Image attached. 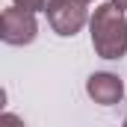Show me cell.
Wrapping results in <instances>:
<instances>
[{
	"label": "cell",
	"instance_id": "3957f363",
	"mask_svg": "<svg viewBox=\"0 0 127 127\" xmlns=\"http://www.w3.org/2000/svg\"><path fill=\"white\" fill-rule=\"evenodd\" d=\"M47 21L53 32L59 35H74L86 24V3L83 0H47Z\"/></svg>",
	"mask_w": 127,
	"mask_h": 127
},
{
	"label": "cell",
	"instance_id": "52a82bcc",
	"mask_svg": "<svg viewBox=\"0 0 127 127\" xmlns=\"http://www.w3.org/2000/svg\"><path fill=\"white\" fill-rule=\"evenodd\" d=\"M112 6H118L121 12H127V0H112Z\"/></svg>",
	"mask_w": 127,
	"mask_h": 127
},
{
	"label": "cell",
	"instance_id": "30bf717a",
	"mask_svg": "<svg viewBox=\"0 0 127 127\" xmlns=\"http://www.w3.org/2000/svg\"><path fill=\"white\" fill-rule=\"evenodd\" d=\"M83 3H89V0H83Z\"/></svg>",
	"mask_w": 127,
	"mask_h": 127
},
{
	"label": "cell",
	"instance_id": "ba28073f",
	"mask_svg": "<svg viewBox=\"0 0 127 127\" xmlns=\"http://www.w3.org/2000/svg\"><path fill=\"white\" fill-rule=\"evenodd\" d=\"M3 103H6V92L0 89V109H3Z\"/></svg>",
	"mask_w": 127,
	"mask_h": 127
},
{
	"label": "cell",
	"instance_id": "8992f818",
	"mask_svg": "<svg viewBox=\"0 0 127 127\" xmlns=\"http://www.w3.org/2000/svg\"><path fill=\"white\" fill-rule=\"evenodd\" d=\"M0 127H24V121L15 112H0Z\"/></svg>",
	"mask_w": 127,
	"mask_h": 127
},
{
	"label": "cell",
	"instance_id": "9c48e42d",
	"mask_svg": "<svg viewBox=\"0 0 127 127\" xmlns=\"http://www.w3.org/2000/svg\"><path fill=\"white\" fill-rule=\"evenodd\" d=\"M124 127H127V118H124Z\"/></svg>",
	"mask_w": 127,
	"mask_h": 127
},
{
	"label": "cell",
	"instance_id": "277c9868",
	"mask_svg": "<svg viewBox=\"0 0 127 127\" xmlns=\"http://www.w3.org/2000/svg\"><path fill=\"white\" fill-rule=\"evenodd\" d=\"M86 92L89 97L100 103V106H112V103H118L121 95H124V86H121V80L115 77V74H106V71H97L89 77V83H86Z\"/></svg>",
	"mask_w": 127,
	"mask_h": 127
},
{
	"label": "cell",
	"instance_id": "6da1fadb",
	"mask_svg": "<svg viewBox=\"0 0 127 127\" xmlns=\"http://www.w3.org/2000/svg\"><path fill=\"white\" fill-rule=\"evenodd\" d=\"M89 30H92L95 53L100 59H121L127 53V18L118 6L112 3L97 6L89 21Z\"/></svg>",
	"mask_w": 127,
	"mask_h": 127
},
{
	"label": "cell",
	"instance_id": "7a4b0ae2",
	"mask_svg": "<svg viewBox=\"0 0 127 127\" xmlns=\"http://www.w3.org/2000/svg\"><path fill=\"white\" fill-rule=\"evenodd\" d=\"M35 32H38V24H35V15L32 12L18 9V6L0 12V38L6 44H15V47L30 44L32 38H35Z\"/></svg>",
	"mask_w": 127,
	"mask_h": 127
},
{
	"label": "cell",
	"instance_id": "5b68a950",
	"mask_svg": "<svg viewBox=\"0 0 127 127\" xmlns=\"http://www.w3.org/2000/svg\"><path fill=\"white\" fill-rule=\"evenodd\" d=\"M15 6L18 9H27V12H41V9H47V0H15Z\"/></svg>",
	"mask_w": 127,
	"mask_h": 127
}]
</instances>
